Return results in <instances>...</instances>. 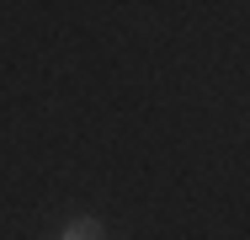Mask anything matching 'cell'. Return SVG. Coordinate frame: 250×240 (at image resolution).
Here are the masks:
<instances>
[{
	"label": "cell",
	"instance_id": "obj_1",
	"mask_svg": "<svg viewBox=\"0 0 250 240\" xmlns=\"http://www.w3.org/2000/svg\"><path fill=\"white\" fill-rule=\"evenodd\" d=\"M59 240H101V224L96 219H69V224L59 230Z\"/></svg>",
	"mask_w": 250,
	"mask_h": 240
}]
</instances>
